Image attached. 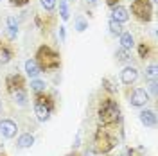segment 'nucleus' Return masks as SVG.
Returning a JSON list of instances; mask_svg holds the SVG:
<instances>
[{
  "label": "nucleus",
  "instance_id": "obj_32",
  "mask_svg": "<svg viewBox=\"0 0 158 156\" xmlns=\"http://www.w3.org/2000/svg\"><path fill=\"white\" fill-rule=\"evenodd\" d=\"M85 156H95V151H94V149H86V151H85Z\"/></svg>",
  "mask_w": 158,
  "mask_h": 156
},
{
  "label": "nucleus",
  "instance_id": "obj_39",
  "mask_svg": "<svg viewBox=\"0 0 158 156\" xmlns=\"http://www.w3.org/2000/svg\"><path fill=\"white\" fill-rule=\"evenodd\" d=\"M0 86H2V84H0Z\"/></svg>",
  "mask_w": 158,
  "mask_h": 156
},
{
  "label": "nucleus",
  "instance_id": "obj_3",
  "mask_svg": "<svg viewBox=\"0 0 158 156\" xmlns=\"http://www.w3.org/2000/svg\"><path fill=\"white\" fill-rule=\"evenodd\" d=\"M34 61L38 63L41 72H52L61 68V54L50 45H40L34 54Z\"/></svg>",
  "mask_w": 158,
  "mask_h": 156
},
{
  "label": "nucleus",
  "instance_id": "obj_16",
  "mask_svg": "<svg viewBox=\"0 0 158 156\" xmlns=\"http://www.w3.org/2000/svg\"><path fill=\"white\" fill-rule=\"evenodd\" d=\"M25 74H27V77H31V79L40 77L41 68L38 67V63H36L34 59H27V61H25Z\"/></svg>",
  "mask_w": 158,
  "mask_h": 156
},
{
  "label": "nucleus",
  "instance_id": "obj_2",
  "mask_svg": "<svg viewBox=\"0 0 158 156\" xmlns=\"http://www.w3.org/2000/svg\"><path fill=\"white\" fill-rule=\"evenodd\" d=\"M118 144L117 135L111 131L108 126H99L94 133V140H92V149L95 151V154H108L111 153Z\"/></svg>",
  "mask_w": 158,
  "mask_h": 156
},
{
  "label": "nucleus",
  "instance_id": "obj_12",
  "mask_svg": "<svg viewBox=\"0 0 158 156\" xmlns=\"http://www.w3.org/2000/svg\"><path fill=\"white\" fill-rule=\"evenodd\" d=\"M111 20H115L118 23H126L129 20V9L128 7H124V6H115V7H111Z\"/></svg>",
  "mask_w": 158,
  "mask_h": 156
},
{
  "label": "nucleus",
  "instance_id": "obj_38",
  "mask_svg": "<svg viewBox=\"0 0 158 156\" xmlns=\"http://www.w3.org/2000/svg\"><path fill=\"white\" fill-rule=\"evenodd\" d=\"M0 156H7V154H4V153H2V154H0Z\"/></svg>",
  "mask_w": 158,
  "mask_h": 156
},
{
  "label": "nucleus",
  "instance_id": "obj_27",
  "mask_svg": "<svg viewBox=\"0 0 158 156\" xmlns=\"http://www.w3.org/2000/svg\"><path fill=\"white\" fill-rule=\"evenodd\" d=\"M158 83H156V79H151L148 83V88H149V92L153 93V97H156V92H158Z\"/></svg>",
  "mask_w": 158,
  "mask_h": 156
},
{
  "label": "nucleus",
  "instance_id": "obj_4",
  "mask_svg": "<svg viewBox=\"0 0 158 156\" xmlns=\"http://www.w3.org/2000/svg\"><path fill=\"white\" fill-rule=\"evenodd\" d=\"M56 111V99L49 92L34 93V115L38 122H49Z\"/></svg>",
  "mask_w": 158,
  "mask_h": 156
},
{
  "label": "nucleus",
  "instance_id": "obj_8",
  "mask_svg": "<svg viewBox=\"0 0 158 156\" xmlns=\"http://www.w3.org/2000/svg\"><path fill=\"white\" fill-rule=\"evenodd\" d=\"M16 133H18V126H16V122L15 120H11V118H0V135L4 138H11L16 137Z\"/></svg>",
  "mask_w": 158,
  "mask_h": 156
},
{
  "label": "nucleus",
  "instance_id": "obj_21",
  "mask_svg": "<svg viewBox=\"0 0 158 156\" xmlns=\"http://www.w3.org/2000/svg\"><path fill=\"white\" fill-rule=\"evenodd\" d=\"M108 29H110V34H111V36H120L122 31H124V27H122V23H118V22H115V20L110 18Z\"/></svg>",
  "mask_w": 158,
  "mask_h": 156
},
{
  "label": "nucleus",
  "instance_id": "obj_1",
  "mask_svg": "<svg viewBox=\"0 0 158 156\" xmlns=\"http://www.w3.org/2000/svg\"><path fill=\"white\" fill-rule=\"evenodd\" d=\"M97 122L99 126H108V127H115L122 124L120 104L113 99V95L101 99V102L97 106Z\"/></svg>",
  "mask_w": 158,
  "mask_h": 156
},
{
  "label": "nucleus",
  "instance_id": "obj_35",
  "mask_svg": "<svg viewBox=\"0 0 158 156\" xmlns=\"http://www.w3.org/2000/svg\"><path fill=\"white\" fill-rule=\"evenodd\" d=\"M2 109H4V104H2V99H0V113H2Z\"/></svg>",
  "mask_w": 158,
  "mask_h": 156
},
{
  "label": "nucleus",
  "instance_id": "obj_29",
  "mask_svg": "<svg viewBox=\"0 0 158 156\" xmlns=\"http://www.w3.org/2000/svg\"><path fill=\"white\" fill-rule=\"evenodd\" d=\"M120 156H137V153H135V149H129V147H126V149H122Z\"/></svg>",
  "mask_w": 158,
  "mask_h": 156
},
{
  "label": "nucleus",
  "instance_id": "obj_9",
  "mask_svg": "<svg viewBox=\"0 0 158 156\" xmlns=\"http://www.w3.org/2000/svg\"><path fill=\"white\" fill-rule=\"evenodd\" d=\"M138 70L135 68V67H124L122 68V72H120V81H122V84H126V86H131L133 83H137L138 79Z\"/></svg>",
  "mask_w": 158,
  "mask_h": 156
},
{
  "label": "nucleus",
  "instance_id": "obj_17",
  "mask_svg": "<svg viewBox=\"0 0 158 156\" xmlns=\"http://www.w3.org/2000/svg\"><path fill=\"white\" fill-rule=\"evenodd\" d=\"M32 144H34V137H32L31 133H23V135H20L18 142H16V146H18L20 149H29V147H32Z\"/></svg>",
  "mask_w": 158,
  "mask_h": 156
},
{
  "label": "nucleus",
  "instance_id": "obj_18",
  "mask_svg": "<svg viewBox=\"0 0 158 156\" xmlns=\"http://www.w3.org/2000/svg\"><path fill=\"white\" fill-rule=\"evenodd\" d=\"M138 58L142 59H148L153 56V49H151V45L149 43H146V41H142V43H138Z\"/></svg>",
  "mask_w": 158,
  "mask_h": 156
},
{
  "label": "nucleus",
  "instance_id": "obj_26",
  "mask_svg": "<svg viewBox=\"0 0 158 156\" xmlns=\"http://www.w3.org/2000/svg\"><path fill=\"white\" fill-rule=\"evenodd\" d=\"M88 29V22L83 18V16H77L76 18V31L77 32H83V31H86Z\"/></svg>",
  "mask_w": 158,
  "mask_h": 156
},
{
  "label": "nucleus",
  "instance_id": "obj_13",
  "mask_svg": "<svg viewBox=\"0 0 158 156\" xmlns=\"http://www.w3.org/2000/svg\"><path fill=\"white\" fill-rule=\"evenodd\" d=\"M6 34H7L9 41L16 39V36H18V22L15 16H7V20H6Z\"/></svg>",
  "mask_w": 158,
  "mask_h": 156
},
{
  "label": "nucleus",
  "instance_id": "obj_11",
  "mask_svg": "<svg viewBox=\"0 0 158 156\" xmlns=\"http://www.w3.org/2000/svg\"><path fill=\"white\" fill-rule=\"evenodd\" d=\"M15 58V50L11 47L9 43H6V41H2L0 39V65H7L11 63Z\"/></svg>",
  "mask_w": 158,
  "mask_h": 156
},
{
  "label": "nucleus",
  "instance_id": "obj_10",
  "mask_svg": "<svg viewBox=\"0 0 158 156\" xmlns=\"http://www.w3.org/2000/svg\"><path fill=\"white\" fill-rule=\"evenodd\" d=\"M138 118L140 122L146 127H156V113L153 109H148V108H140V113H138Z\"/></svg>",
  "mask_w": 158,
  "mask_h": 156
},
{
  "label": "nucleus",
  "instance_id": "obj_30",
  "mask_svg": "<svg viewBox=\"0 0 158 156\" xmlns=\"http://www.w3.org/2000/svg\"><path fill=\"white\" fill-rule=\"evenodd\" d=\"M59 39L65 41L67 39V31H65V25H59Z\"/></svg>",
  "mask_w": 158,
  "mask_h": 156
},
{
  "label": "nucleus",
  "instance_id": "obj_33",
  "mask_svg": "<svg viewBox=\"0 0 158 156\" xmlns=\"http://www.w3.org/2000/svg\"><path fill=\"white\" fill-rule=\"evenodd\" d=\"M86 4H88V6H97L99 0H86Z\"/></svg>",
  "mask_w": 158,
  "mask_h": 156
},
{
  "label": "nucleus",
  "instance_id": "obj_22",
  "mask_svg": "<svg viewBox=\"0 0 158 156\" xmlns=\"http://www.w3.org/2000/svg\"><path fill=\"white\" fill-rule=\"evenodd\" d=\"M59 16L63 22H67L70 18V9H69V2L67 0H59Z\"/></svg>",
  "mask_w": 158,
  "mask_h": 156
},
{
  "label": "nucleus",
  "instance_id": "obj_19",
  "mask_svg": "<svg viewBox=\"0 0 158 156\" xmlns=\"http://www.w3.org/2000/svg\"><path fill=\"white\" fill-rule=\"evenodd\" d=\"M31 90L34 93H43V92H47V83L41 79H31Z\"/></svg>",
  "mask_w": 158,
  "mask_h": 156
},
{
  "label": "nucleus",
  "instance_id": "obj_6",
  "mask_svg": "<svg viewBox=\"0 0 158 156\" xmlns=\"http://www.w3.org/2000/svg\"><path fill=\"white\" fill-rule=\"evenodd\" d=\"M149 99V93L146 88H133L128 92V102L131 104V108H146Z\"/></svg>",
  "mask_w": 158,
  "mask_h": 156
},
{
  "label": "nucleus",
  "instance_id": "obj_37",
  "mask_svg": "<svg viewBox=\"0 0 158 156\" xmlns=\"http://www.w3.org/2000/svg\"><path fill=\"white\" fill-rule=\"evenodd\" d=\"M151 2H153V4H156V2H158V0H151Z\"/></svg>",
  "mask_w": 158,
  "mask_h": 156
},
{
  "label": "nucleus",
  "instance_id": "obj_20",
  "mask_svg": "<svg viewBox=\"0 0 158 156\" xmlns=\"http://www.w3.org/2000/svg\"><path fill=\"white\" fill-rule=\"evenodd\" d=\"M115 58H117L118 63H128L129 59H131V50H126V49H122V47H118L115 50Z\"/></svg>",
  "mask_w": 158,
  "mask_h": 156
},
{
  "label": "nucleus",
  "instance_id": "obj_5",
  "mask_svg": "<svg viewBox=\"0 0 158 156\" xmlns=\"http://www.w3.org/2000/svg\"><path fill=\"white\" fill-rule=\"evenodd\" d=\"M155 4L151 0H131V14L140 23H149L153 20Z\"/></svg>",
  "mask_w": 158,
  "mask_h": 156
},
{
  "label": "nucleus",
  "instance_id": "obj_15",
  "mask_svg": "<svg viewBox=\"0 0 158 156\" xmlns=\"http://www.w3.org/2000/svg\"><path fill=\"white\" fill-rule=\"evenodd\" d=\"M118 43H120L122 49L131 50L135 47V38H133V34H131L129 31H122V34L118 36Z\"/></svg>",
  "mask_w": 158,
  "mask_h": 156
},
{
  "label": "nucleus",
  "instance_id": "obj_14",
  "mask_svg": "<svg viewBox=\"0 0 158 156\" xmlns=\"http://www.w3.org/2000/svg\"><path fill=\"white\" fill-rule=\"evenodd\" d=\"M11 97H13V101H15L16 106H20V108H27L29 106V93H27V88L15 92Z\"/></svg>",
  "mask_w": 158,
  "mask_h": 156
},
{
  "label": "nucleus",
  "instance_id": "obj_36",
  "mask_svg": "<svg viewBox=\"0 0 158 156\" xmlns=\"http://www.w3.org/2000/svg\"><path fill=\"white\" fill-rule=\"evenodd\" d=\"M65 156H79V154H76V153H69V154H65Z\"/></svg>",
  "mask_w": 158,
  "mask_h": 156
},
{
  "label": "nucleus",
  "instance_id": "obj_31",
  "mask_svg": "<svg viewBox=\"0 0 158 156\" xmlns=\"http://www.w3.org/2000/svg\"><path fill=\"white\" fill-rule=\"evenodd\" d=\"M104 2H106V6H108L110 9H111V7H115V6H118V4H120V0H104Z\"/></svg>",
  "mask_w": 158,
  "mask_h": 156
},
{
  "label": "nucleus",
  "instance_id": "obj_28",
  "mask_svg": "<svg viewBox=\"0 0 158 156\" xmlns=\"http://www.w3.org/2000/svg\"><path fill=\"white\" fill-rule=\"evenodd\" d=\"M29 2L31 0H9V4L13 6V7H25Z\"/></svg>",
  "mask_w": 158,
  "mask_h": 156
},
{
  "label": "nucleus",
  "instance_id": "obj_25",
  "mask_svg": "<svg viewBox=\"0 0 158 156\" xmlns=\"http://www.w3.org/2000/svg\"><path fill=\"white\" fill-rule=\"evenodd\" d=\"M40 4H41V7H43L45 11L52 13V11L56 9V4H58V0H40Z\"/></svg>",
  "mask_w": 158,
  "mask_h": 156
},
{
  "label": "nucleus",
  "instance_id": "obj_34",
  "mask_svg": "<svg viewBox=\"0 0 158 156\" xmlns=\"http://www.w3.org/2000/svg\"><path fill=\"white\" fill-rule=\"evenodd\" d=\"M79 140H81V135H77V137H76V142H74V147H77V146H79Z\"/></svg>",
  "mask_w": 158,
  "mask_h": 156
},
{
  "label": "nucleus",
  "instance_id": "obj_7",
  "mask_svg": "<svg viewBox=\"0 0 158 156\" xmlns=\"http://www.w3.org/2000/svg\"><path fill=\"white\" fill-rule=\"evenodd\" d=\"M25 88V77L18 74V72H13L9 74L7 77H6V92L13 95L15 92H18V90H23Z\"/></svg>",
  "mask_w": 158,
  "mask_h": 156
},
{
  "label": "nucleus",
  "instance_id": "obj_23",
  "mask_svg": "<svg viewBox=\"0 0 158 156\" xmlns=\"http://www.w3.org/2000/svg\"><path fill=\"white\" fill-rule=\"evenodd\" d=\"M102 90H106L110 95H115V93H117V86H115V84H113L108 77L102 79Z\"/></svg>",
  "mask_w": 158,
  "mask_h": 156
},
{
  "label": "nucleus",
  "instance_id": "obj_24",
  "mask_svg": "<svg viewBox=\"0 0 158 156\" xmlns=\"http://www.w3.org/2000/svg\"><path fill=\"white\" fill-rule=\"evenodd\" d=\"M144 74H146V79H148V81H151V79H156V63H151V65H148Z\"/></svg>",
  "mask_w": 158,
  "mask_h": 156
}]
</instances>
